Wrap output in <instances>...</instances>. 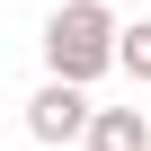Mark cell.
<instances>
[{
  "label": "cell",
  "instance_id": "obj_3",
  "mask_svg": "<svg viewBox=\"0 0 151 151\" xmlns=\"http://www.w3.org/2000/svg\"><path fill=\"white\" fill-rule=\"evenodd\" d=\"M89 151H151L142 107H98V116H89Z\"/></svg>",
  "mask_w": 151,
  "mask_h": 151
},
{
  "label": "cell",
  "instance_id": "obj_1",
  "mask_svg": "<svg viewBox=\"0 0 151 151\" xmlns=\"http://www.w3.org/2000/svg\"><path fill=\"white\" fill-rule=\"evenodd\" d=\"M116 53H124V27L107 0H62L45 18V71L53 80H98V71H116Z\"/></svg>",
  "mask_w": 151,
  "mask_h": 151
},
{
  "label": "cell",
  "instance_id": "obj_4",
  "mask_svg": "<svg viewBox=\"0 0 151 151\" xmlns=\"http://www.w3.org/2000/svg\"><path fill=\"white\" fill-rule=\"evenodd\" d=\"M116 62H124L133 80L151 89V18H133V27H124V53H116Z\"/></svg>",
  "mask_w": 151,
  "mask_h": 151
},
{
  "label": "cell",
  "instance_id": "obj_5",
  "mask_svg": "<svg viewBox=\"0 0 151 151\" xmlns=\"http://www.w3.org/2000/svg\"><path fill=\"white\" fill-rule=\"evenodd\" d=\"M53 151H71V142H53Z\"/></svg>",
  "mask_w": 151,
  "mask_h": 151
},
{
  "label": "cell",
  "instance_id": "obj_2",
  "mask_svg": "<svg viewBox=\"0 0 151 151\" xmlns=\"http://www.w3.org/2000/svg\"><path fill=\"white\" fill-rule=\"evenodd\" d=\"M89 116H98V107H89V80H45V89L27 98V133H36L45 151H53V142H80Z\"/></svg>",
  "mask_w": 151,
  "mask_h": 151
}]
</instances>
